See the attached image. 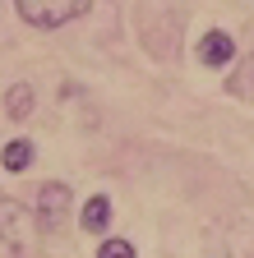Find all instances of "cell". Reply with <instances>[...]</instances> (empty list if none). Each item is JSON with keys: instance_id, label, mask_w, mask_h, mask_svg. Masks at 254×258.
Returning <instances> with one entry per match:
<instances>
[{"instance_id": "obj_1", "label": "cell", "mask_w": 254, "mask_h": 258, "mask_svg": "<svg viewBox=\"0 0 254 258\" xmlns=\"http://www.w3.org/2000/svg\"><path fill=\"white\" fill-rule=\"evenodd\" d=\"M92 10V0H14V14L28 23V28H42V32H56L74 19H83Z\"/></svg>"}, {"instance_id": "obj_2", "label": "cell", "mask_w": 254, "mask_h": 258, "mask_svg": "<svg viewBox=\"0 0 254 258\" xmlns=\"http://www.w3.org/2000/svg\"><path fill=\"white\" fill-rule=\"evenodd\" d=\"M0 244H5L14 258H23L28 244H33V235H28V212L14 199H0Z\"/></svg>"}, {"instance_id": "obj_3", "label": "cell", "mask_w": 254, "mask_h": 258, "mask_svg": "<svg viewBox=\"0 0 254 258\" xmlns=\"http://www.w3.org/2000/svg\"><path fill=\"white\" fill-rule=\"evenodd\" d=\"M70 203H74L70 184H60V180H46V184L37 189V226H42V231H56V226L65 221Z\"/></svg>"}, {"instance_id": "obj_4", "label": "cell", "mask_w": 254, "mask_h": 258, "mask_svg": "<svg viewBox=\"0 0 254 258\" xmlns=\"http://www.w3.org/2000/svg\"><path fill=\"white\" fill-rule=\"evenodd\" d=\"M194 55H199V64H208V70H227V64L236 60V37L227 28H208L194 42Z\"/></svg>"}, {"instance_id": "obj_5", "label": "cell", "mask_w": 254, "mask_h": 258, "mask_svg": "<svg viewBox=\"0 0 254 258\" xmlns=\"http://www.w3.org/2000/svg\"><path fill=\"white\" fill-rule=\"evenodd\" d=\"M33 157H37L33 139H10L5 148H0V166H5L10 175H23L28 166H33Z\"/></svg>"}, {"instance_id": "obj_6", "label": "cell", "mask_w": 254, "mask_h": 258, "mask_svg": "<svg viewBox=\"0 0 254 258\" xmlns=\"http://www.w3.org/2000/svg\"><path fill=\"white\" fill-rule=\"evenodd\" d=\"M79 221H83L88 235H102L111 226V199H107V194H92V199L83 203V212H79Z\"/></svg>"}, {"instance_id": "obj_7", "label": "cell", "mask_w": 254, "mask_h": 258, "mask_svg": "<svg viewBox=\"0 0 254 258\" xmlns=\"http://www.w3.org/2000/svg\"><path fill=\"white\" fill-rule=\"evenodd\" d=\"M33 106H37V88H33V83H14V88L5 92V115H10V120H28V115H33Z\"/></svg>"}, {"instance_id": "obj_8", "label": "cell", "mask_w": 254, "mask_h": 258, "mask_svg": "<svg viewBox=\"0 0 254 258\" xmlns=\"http://www.w3.org/2000/svg\"><path fill=\"white\" fill-rule=\"evenodd\" d=\"M97 258H139V249L125 240V235H111V240L97 244Z\"/></svg>"}, {"instance_id": "obj_9", "label": "cell", "mask_w": 254, "mask_h": 258, "mask_svg": "<svg viewBox=\"0 0 254 258\" xmlns=\"http://www.w3.org/2000/svg\"><path fill=\"white\" fill-rule=\"evenodd\" d=\"M208 258H231V253H208Z\"/></svg>"}]
</instances>
